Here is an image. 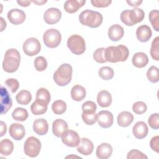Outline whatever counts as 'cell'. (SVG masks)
Masks as SVG:
<instances>
[{"label":"cell","mask_w":159,"mask_h":159,"mask_svg":"<svg viewBox=\"0 0 159 159\" xmlns=\"http://www.w3.org/2000/svg\"><path fill=\"white\" fill-rule=\"evenodd\" d=\"M129 55L127 47L123 45L118 46H109L106 48L105 55L107 61L117 63L118 61H125Z\"/></svg>","instance_id":"1"},{"label":"cell","mask_w":159,"mask_h":159,"mask_svg":"<svg viewBox=\"0 0 159 159\" xmlns=\"http://www.w3.org/2000/svg\"><path fill=\"white\" fill-rule=\"evenodd\" d=\"M20 61V55L16 48L8 49L4 55L2 68L7 73H14L18 69Z\"/></svg>","instance_id":"2"},{"label":"cell","mask_w":159,"mask_h":159,"mask_svg":"<svg viewBox=\"0 0 159 159\" xmlns=\"http://www.w3.org/2000/svg\"><path fill=\"white\" fill-rule=\"evenodd\" d=\"M79 20L80 23L84 25L91 28H96L102 24L103 17L99 12L86 9L80 13Z\"/></svg>","instance_id":"3"},{"label":"cell","mask_w":159,"mask_h":159,"mask_svg":"<svg viewBox=\"0 0 159 159\" xmlns=\"http://www.w3.org/2000/svg\"><path fill=\"white\" fill-rule=\"evenodd\" d=\"M72 66L68 63L61 65L53 74V80L56 84L64 86L69 84L72 78Z\"/></svg>","instance_id":"4"},{"label":"cell","mask_w":159,"mask_h":159,"mask_svg":"<svg viewBox=\"0 0 159 159\" xmlns=\"http://www.w3.org/2000/svg\"><path fill=\"white\" fill-rule=\"evenodd\" d=\"M67 46L70 51L75 55H81L86 50L84 39L77 34H73L68 39Z\"/></svg>","instance_id":"5"},{"label":"cell","mask_w":159,"mask_h":159,"mask_svg":"<svg viewBox=\"0 0 159 159\" xmlns=\"http://www.w3.org/2000/svg\"><path fill=\"white\" fill-rule=\"evenodd\" d=\"M41 149L40 141L35 137H30L27 139L24 145L25 154L30 157H36L39 155Z\"/></svg>","instance_id":"6"},{"label":"cell","mask_w":159,"mask_h":159,"mask_svg":"<svg viewBox=\"0 0 159 159\" xmlns=\"http://www.w3.org/2000/svg\"><path fill=\"white\" fill-rule=\"evenodd\" d=\"M43 40L45 45L49 48L57 47L61 40L60 32L55 29H50L47 30L43 34Z\"/></svg>","instance_id":"7"},{"label":"cell","mask_w":159,"mask_h":159,"mask_svg":"<svg viewBox=\"0 0 159 159\" xmlns=\"http://www.w3.org/2000/svg\"><path fill=\"white\" fill-rule=\"evenodd\" d=\"M22 48L25 55L32 57L37 55L40 52L41 44L37 39L30 37L25 40L24 42Z\"/></svg>","instance_id":"8"},{"label":"cell","mask_w":159,"mask_h":159,"mask_svg":"<svg viewBox=\"0 0 159 159\" xmlns=\"http://www.w3.org/2000/svg\"><path fill=\"white\" fill-rule=\"evenodd\" d=\"M80 138L78 133L73 130H67L61 135L62 142L70 147H75L80 142Z\"/></svg>","instance_id":"9"},{"label":"cell","mask_w":159,"mask_h":159,"mask_svg":"<svg viewBox=\"0 0 159 159\" xmlns=\"http://www.w3.org/2000/svg\"><path fill=\"white\" fill-rule=\"evenodd\" d=\"M97 120L99 126L107 129L112 125L114 117L110 111H101L97 114Z\"/></svg>","instance_id":"10"},{"label":"cell","mask_w":159,"mask_h":159,"mask_svg":"<svg viewBox=\"0 0 159 159\" xmlns=\"http://www.w3.org/2000/svg\"><path fill=\"white\" fill-rule=\"evenodd\" d=\"M12 105V101L6 88L1 87V114H4L8 112Z\"/></svg>","instance_id":"11"},{"label":"cell","mask_w":159,"mask_h":159,"mask_svg":"<svg viewBox=\"0 0 159 159\" xmlns=\"http://www.w3.org/2000/svg\"><path fill=\"white\" fill-rule=\"evenodd\" d=\"M61 17V11L55 7H50L46 10L43 15L45 22L48 24H55L59 22Z\"/></svg>","instance_id":"12"},{"label":"cell","mask_w":159,"mask_h":159,"mask_svg":"<svg viewBox=\"0 0 159 159\" xmlns=\"http://www.w3.org/2000/svg\"><path fill=\"white\" fill-rule=\"evenodd\" d=\"M7 17L9 22L14 25L20 24L25 20V12L19 9H12L8 12Z\"/></svg>","instance_id":"13"},{"label":"cell","mask_w":159,"mask_h":159,"mask_svg":"<svg viewBox=\"0 0 159 159\" xmlns=\"http://www.w3.org/2000/svg\"><path fill=\"white\" fill-rule=\"evenodd\" d=\"M9 132L11 137L14 140H20L25 136V130L22 124L19 123H13L9 127Z\"/></svg>","instance_id":"14"},{"label":"cell","mask_w":159,"mask_h":159,"mask_svg":"<svg viewBox=\"0 0 159 159\" xmlns=\"http://www.w3.org/2000/svg\"><path fill=\"white\" fill-rule=\"evenodd\" d=\"M148 132V129L147 124L143 121H139L135 124L133 127L132 132L134 137L138 139L145 138Z\"/></svg>","instance_id":"15"},{"label":"cell","mask_w":159,"mask_h":159,"mask_svg":"<svg viewBox=\"0 0 159 159\" xmlns=\"http://www.w3.org/2000/svg\"><path fill=\"white\" fill-rule=\"evenodd\" d=\"M152 35V30L150 27L147 25H142L137 29L136 36L137 39L141 42H148Z\"/></svg>","instance_id":"16"},{"label":"cell","mask_w":159,"mask_h":159,"mask_svg":"<svg viewBox=\"0 0 159 159\" xmlns=\"http://www.w3.org/2000/svg\"><path fill=\"white\" fill-rule=\"evenodd\" d=\"M68 125L66 121L61 119H57L53 122L52 132L54 135L61 137L63 134L68 130Z\"/></svg>","instance_id":"17"},{"label":"cell","mask_w":159,"mask_h":159,"mask_svg":"<svg viewBox=\"0 0 159 159\" xmlns=\"http://www.w3.org/2000/svg\"><path fill=\"white\" fill-rule=\"evenodd\" d=\"M94 145L93 142L87 138H82L78 145V152L83 155H89L93 151Z\"/></svg>","instance_id":"18"},{"label":"cell","mask_w":159,"mask_h":159,"mask_svg":"<svg viewBox=\"0 0 159 159\" xmlns=\"http://www.w3.org/2000/svg\"><path fill=\"white\" fill-rule=\"evenodd\" d=\"M124 34V30L122 26L119 24L111 25L108 30V37L112 41H118L120 40Z\"/></svg>","instance_id":"19"},{"label":"cell","mask_w":159,"mask_h":159,"mask_svg":"<svg viewBox=\"0 0 159 159\" xmlns=\"http://www.w3.org/2000/svg\"><path fill=\"white\" fill-rule=\"evenodd\" d=\"M112 150V147L109 143H102L97 147L96 154L99 159H107L111 156Z\"/></svg>","instance_id":"20"},{"label":"cell","mask_w":159,"mask_h":159,"mask_svg":"<svg viewBox=\"0 0 159 159\" xmlns=\"http://www.w3.org/2000/svg\"><path fill=\"white\" fill-rule=\"evenodd\" d=\"M33 129L37 135H45L48 130V124L47 121L43 118L35 120L33 124Z\"/></svg>","instance_id":"21"},{"label":"cell","mask_w":159,"mask_h":159,"mask_svg":"<svg viewBox=\"0 0 159 159\" xmlns=\"http://www.w3.org/2000/svg\"><path fill=\"white\" fill-rule=\"evenodd\" d=\"M85 0H68L64 4V9L68 13L73 14L83 6L85 4Z\"/></svg>","instance_id":"22"},{"label":"cell","mask_w":159,"mask_h":159,"mask_svg":"<svg viewBox=\"0 0 159 159\" xmlns=\"http://www.w3.org/2000/svg\"><path fill=\"white\" fill-rule=\"evenodd\" d=\"M132 62L134 66L137 68L145 67L148 63V58L143 52L135 53L132 59Z\"/></svg>","instance_id":"23"},{"label":"cell","mask_w":159,"mask_h":159,"mask_svg":"<svg viewBox=\"0 0 159 159\" xmlns=\"http://www.w3.org/2000/svg\"><path fill=\"white\" fill-rule=\"evenodd\" d=\"M97 102L99 106L102 107H107L109 106L112 102L111 94L106 90L99 91L97 96Z\"/></svg>","instance_id":"24"},{"label":"cell","mask_w":159,"mask_h":159,"mask_svg":"<svg viewBox=\"0 0 159 159\" xmlns=\"http://www.w3.org/2000/svg\"><path fill=\"white\" fill-rule=\"evenodd\" d=\"M145 17L144 11L139 7L129 10V19L132 25L141 22Z\"/></svg>","instance_id":"25"},{"label":"cell","mask_w":159,"mask_h":159,"mask_svg":"<svg viewBox=\"0 0 159 159\" xmlns=\"http://www.w3.org/2000/svg\"><path fill=\"white\" fill-rule=\"evenodd\" d=\"M134 120L133 115L128 111H123L119 114L117 120L119 126L126 127L130 125Z\"/></svg>","instance_id":"26"},{"label":"cell","mask_w":159,"mask_h":159,"mask_svg":"<svg viewBox=\"0 0 159 159\" xmlns=\"http://www.w3.org/2000/svg\"><path fill=\"white\" fill-rule=\"evenodd\" d=\"M86 89L85 88L79 84L73 86L71 90V97L76 101H81L86 97Z\"/></svg>","instance_id":"27"},{"label":"cell","mask_w":159,"mask_h":159,"mask_svg":"<svg viewBox=\"0 0 159 159\" xmlns=\"http://www.w3.org/2000/svg\"><path fill=\"white\" fill-rule=\"evenodd\" d=\"M14 149V144L8 139H5L0 142V153L2 155L7 156L12 153Z\"/></svg>","instance_id":"28"},{"label":"cell","mask_w":159,"mask_h":159,"mask_svg":"<svg viewBox=\"0 0 159 159\" xmlns=\"http://www.w3.org/2000/svg\"><path fill=\"white\" fill-rule=\"evenodd\" d=\"M47 104L35 100L30 106V110L34 115H42L46 112L47 110Z\"/></svg>","instance_id":"29"},{"label":"cell","mask_w":159,"mask_h":159,"mask_svg":"<svg viewBox=\"0 0 159 159\" xmlns=\"http://www.w3.org/2000/svg\"><path fill=\"white\" fill-rule=\"evenodd\" d=\"M16 99L17 102L22 105L28 104L32 100L31 93L27 90H22L16 95Z\"/></svg>","instance_id":"30"},{"label":"cell","mask_w":159,"mask_h":159,"mask_svg":"<svg viewBox=\"0 0 159 159\" xmlns=\"http://www.w3.org/2000/svg\"><path fill=\"white\" fill-rule=\"evenodd\" d=\"M50 94L46 88H40L37 90L36 93V100L48 105L50 101Z\"/></svg>","instance_id":"31"},{"label":"cell","mask_w":159,"mask_h":159,"mask_svg":"<svg viewBox=\"0 0 159 159\" xmlns=\"http://www.w3.org/2000/svg\"><path fill=\"white\" fill-rule=\"evenodd\" d=\"M28 116L29 114L27 111L22 107L16 108L12 113V118L17 121H25L27 119Z\"/></svg>","instance_id":"32"},{"label":"cell","mask_w":159,"mask_h":159,"mask_svg":"<svg viewBox=\"0 0 159 159\" xmlns=\"http://www.w3.org/2000/svg\"><path fill=\"white\" fill-rule=\"evenodd\" d=\"M52 109L55 114L61 115L66 111V104L62 100H57L53 102Z\"/></svg>","instance_id":"33"},{"label":"cell","mask_w":159,"mask_h":159,"mask_svg":"<svg viewBox=\"0 0 159 159\" xmlns=\"http://www.w3.org/2000/svg\"><path fill=\"white\" fill-rule=\"evenodd\" d=\"M99 77L104 80H111L114 75V71L113 69L109 66H102L98 71Z\"/></svg>","instance_id":"34"},{"label":"cell","mask_w":159,"mask_h":159,"mask_svg":"<svg viewBox=\"0 0 159 159\" xmlns=\"http://www.w3.org/2000/svg\"><path fill=\"white\" fill-rule=\"evenodd\" d=\"M150 22L156 31H159V12L158 10L155 9L150 12L148 15Z\"/></svg>","instance_id":"35"},{"label":"cell","mask_w":159,"mask_h":159,"mask_svg":"<svg viewBox=\"0 0 159 159\" xmlns=\"http://www.w3.org/2000/svg\"><path fill=\"white\" fill-rule=\"evenodd\" d=\"M147 76L148 80L153 83H157L159 80L158 68L155 66H152L149 68L147 72Z\"/></svg>","instance_id":"36"},{"label":"cell","mask_w":159,"mask_h":159,"mask_svg":"<svg viewBox=\"0 0 159 159\" xmlns=\"http://www.w3.org/2000/svg\"><path fill=\"white\" fill-rule=\"evenodd\" d=\"M150 55L153 60L156 61L159 60V37H156L152 41Z\"/></svg>","instance_id":"37"},{"label":"cell","mask_w":159,"mask_h":159,"mask_svg":"<svg viewBox=\"0 0 159 159\" xmlns=\"http://www.w3.org/2000/svg\"><path fill=\"white\" fill-rule=\"evenodd\" d=\"M105 50H106L105 48L101 47L96 49L94 51L93 53V58L96 62L99 63H103L107 61L106 59Z\"/></svg>","instance_id":"38"},{"label":"cell","mask_w":159,"mask_h":159,"mask_svg":"<svg viewBox=\"0 0 159 159\" xmlns=\"http://www.w3.org/2000/svg\"><path fill=\"white\" fill-rule=\"evenodd\" d=\"M34 66L36 70L39 71H43L47 67V61L43 57H37L34 60Z\"/></svg>","instance_id":"39"},{"label":"cell","mask_w":159,"mask_h":159,"mask_svg":"<svg viewBox=\"0 0 159 159\" xmlns=\"http://www.w3.org/2000/svg\"><path fill=\"white\" fill-rule=\"evenodd\" d=\"M97 109L95 102L91 101H88L84 102L82 105V111L83 113L91 114L95 113Z\"/></svg>","instance_id":"40"},{"label":"cell","mask_w":159,"mask_h":159,"mask_svg":"<svg viewBox=\"0 0 159 159\" xmlns=\"http://www.w3.org/2000/svg\"><path fill=\"white\" fill-rule=\"evenodd\" d=\"M147 109L146 104L142 101H137L132 106V110L137 114H142L147 111Z\"/></svg>","instance_id":"41"},{"label":"cell","mask_w":159,"mask_h":159,"mask_svg":"<svg viewBox=\"0 0 159 159\" xmlns=\"http://www.w3.org/2000/svg\"><path fill=\"white\" fill-rule=\"evenodd\" d=\"M83 122L87 125H93L97 120V114L96 113H82L81 115Z\"/></svg>","instance_id":"42"},{"label":"cell","mask_w":159,"mask_h":159,"mask_svg":"<svg viewBox=\"0 0 159 159\" xmlns=\"http://www.w3.org/2000/svg\"><path fill=\"white\" fill-rule=\"evenodd\" d=\"M5 84L9 88L12 93H15L19 87V81L15 78H8L6 80Z\"/></svg>","instance_id":"43"},{"label":"cell","mask_w":159,"mask_h":159,"mask_svg":"<svg viewBox=\"0 0 159 159\" xmlns=\"http://www.w3.org/2000/svg\"><path fill=\"white\" fill-rule=\"evenodd\" d=\"M148 122L151 128L153 129H158L159 128V116L158 113L151 114L148 119Z\"/></svg>","instance_id":"44"},{"label":"cell","mask_w":159,"mask_h":159,"mask_svg":"<svg viewBox=\"0 0 159 159\" xmlns=\"http://www.w3.org/2000/svg\"><path fill=\"white\" fill-rule=\"evenodd\" d=\"M127 159H135V158H140V159H147V157L142 152L133 149L129 152L127 156Z\"/></svg>","instance_id":"45"},{"label":"cell","mask_w":159,"mask_h":159,"mask_svg":"<svg viewBox=\"0 0 159 159\" xmlns=\"http://www.w3.org/2000/svg\"><path fill=\"white\" fill-rule=\"evenodd\" d=\"M91 2L94 7H106L109 6L112 1L109 0H91Z\"/></svg>","instance_id":"46"},{"label":"cell","mask_w":159,"mask_h":159,"mask_svg":"<svg viewBox=\"0 0 159 159\" xmlns=\"http://www.w3.org/2000/svg\"><path fill=\"white\" fill-rule=\"evenodd\" d=\"M121 21L127 26H132L129 19V9L123 11L120 14Z\"/></svg>","instance_id":"47"},{"label":"cell","mask_w":159,"mask_h":159,"mask_svg":"<svg viewBox=\"0 0 159 159\" xmlns=\"http://www.w3.org/2000/svg\"><path fill=\"white\" fill-rule=\"evenodd\" d=\"M158 142H159L158 135L152 137L150 142V146L151 148L153 151H155L157 153H158Z\"/></svg>","instance_id":"48"},{"label":"cell","mask_w":159,"mask_h":159,"mask_svg":"<svg viewBox=\"0 0 159 159\" xmlns=\"http://www.w3.org/2000/svg\"><path fill=\"white\" fill-rule=\"evenodd\" d=\"M127 3L130 5V6H133V7H137L139 5H140L142 3V1H131V0H127Z\"/></svg>","instance_id":"49"},{"label":"cell","mask_w":159,"mask_h":159,"mask_svg":"<svg viewBox=\"0 0 159 159\" xmlns=\"http://www.w3.org/2000/svg\"><path fill=\"white\" fill-rule=\"evenodd\" d=\"M0 124H1V135H0V136L2 137L6 133L7 126L3 121H1Z\"/></svg>","instance_id":"50"},{"label":"cell","mask_w":159,"mask_h":159,"mask_svg":"<svg viewBox=\"0 0 159 159\" xmlns=\"http://www.w3.org/2000/svg\"><path fill=\"white\" fill-rule=\"evenodd\" d=\"M17 2L20 6H21L22 7H27L30 4L32 1H17Z\"/></svg>","instance_id":"51"},{"label":"cell","mask_w":159,"mask_h":159,"mask_svg":"<svg viewBox=\"0 0 159 159\" xmlns=\"http://www.w3.org/2000/svg\"><path fill=\"white\" fill-rule=\"evenodd\" d=\"M0 20H1V31L2 32L4 30V29H5L6 27L7 24H6V21L4 20V19L2 17H0Z\"/></svg>","instance_id":"52"},{"label":"cell","mask_w":159,"mask_h":159,"mask_svg":"<svg viewBox=\"0 0 159 159\" xmlns=\"http://www.w3.org/2000/svg\"><path fill=\"white\" fill-rule=\"evenodd\" d=\"M32 2H33L34 3L37 4V5H42L43 4L47 2V1H32Z\"/></svg>","instance_id":"53"}]
</instances>
